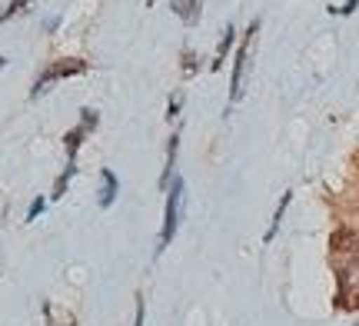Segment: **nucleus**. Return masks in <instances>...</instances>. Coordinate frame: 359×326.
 Listing matches in <instances>:
<instances>
[{"label":"nucleus","mask_w":359,"mask_h":326,"mask_svg":"<svg viewBox=\"0 0 359 326\" xmlns=\"http://www.w3.org/2000/svg\"><path fill=\"white\" fill-rule=\"evenodd\" d=\"M233 37H236V34H233V27H226V30H223V40H219V50H217V57H213V70H219V64H223V57H226V50H230L233 47Z\"/></svg>","instance_id":"0eeeda50"},{"label":"nucleus","mask_w":359,"mask_h":326,"mask_svg":"<svg viewBox=\"0 0 359 326\" xmlns=\"http://www.w3.org/2000/svg\"><path fill=\"white\" fill-rule=\"evenodd\" d=\"M143 316H147V306H143V297H137V320H133V326H143Z\"/></svg>","instance_id":"9b49d317"},{"label":"nucleus","mask_w":359,"mask_h":326,"mask_svg":"<svg viewBox=\"0 0 359 326\" xmlns=\"http://www.w3.org/2000/svg\"><path fill=\"white\" fill-rule=\"evenodd\" d=\"M4 64H7V60H4V57H0V70H4Z\"/></svg>","instance_id":"ddd939ff"},{"label":"nucleus","mask_w":359,"mask_h":326,"mask_svg":"<svg viewBox=\"0 0 359 326\" xmlns=\"http://www.w3.org/2000/svg\"><path fill=\"white\" fill-rule=\"evenodd\" d=\"M100 180H103V190H100V207H114L116 200V190H120V180H116L114 170H100Z\"/></svg>","instance_id":"20e7f679"},{"label":"nucleus","mask_w":359,"mask_h":326,"mask_svg":"<svg viewBox=\"0 0 359 326\" xmlns=\"http://www.w3.org/2000/svg\"><path fill=\"white\" fill-rule=\"evenodd\" d=\"M333 250L336 253H359V236L356 233H349V230H339V233L333 236Z\"/></svg>","instance_id":"423d86ee"},{"label":"nucleus","mask_w":359,"mask_h":326,"mask_svg":"<svg viewBox=\"0 0 359 326\" xmlns=\"http://www.w3.org/2000/svg\"><path fill=\"white\" fill-rule=\"evenodd\" d=\"M43 203H47L43 196H37V200L30 203V210H27V223H34V220H37V217H40V213H43Z\"/></svg>","instance_id":"9d476101"},{"label":"nucleus","mask_w":359,"mask_h":326,"mask_svg":"<svg viewBox=\"0 0 359 326\" xmlns=\"http://www.w3.org/2000/svg\"><path fill=\"white\" fill-rule=\"evenodd\" d=\"M180 213H183V180H173L167 193V213H163V233H160V250L170 247V240L177 236V226H180ZM156 250V253H160Z\"/></svg>","instance_id":"f257e3e1"},{"label":"nucleus","mask_w":359,"mask_h":326,"mask_svg":"<svg viewBox=\"0 0 359 326\" xmlns=\"http://www.w3.org/2000/svg\"><path fill=\"white\" fill-rule=\"evenodd\" d=\"M359 7V0H346L343 7H333V13H353Z\"/></svg>","instance_id":"f8f14e48"},{"label":"nucleus","mask_w":359,"mask_h":326,"mask_svg":"<svg viewBox=\"0 0 359 326\" xmlns=\"http://www.w3.org/2000/svg\"><path fill=\"white\" fill-rule=\"evenodd\" d=\"M30 4H34V0H13V4H7V7L0 11V24H4V20H11L13 13H20L24 7H30Z\"/></svg>","instance_id":"1a4fd4ad"},{"label":"nucleus","mask_w":359,"mask_h":326,"mask_svg":"<svg viewBox=\"0 0 359 326\" xmlns=\"http://www.w3.org/2000/svg\"><path fill=\"white\" fill-rule=\"evenodd\" d=\"M74 173H77V163L70 160V163H67V170L60 173V180H57V186H53V200H60V196H64L67 183H70V177H74Z\"/></svg>","instance_id":"6e6552de"},{"label":"nucleus","mask_w":359,"mask_h":326,"mask_svg":"<svg viewBox=\"0 0 359 326\" xmlns=\"http://www.w3.org/2000/svg\"><path fill=\"white\" fill-rule=\"evenodd\" d=\"M200 7H203V0H173V13L183 24H196L200 20Z\"/></svg>","instance_id":"39448f33"},{"label":"nucleus","mask_w":359,"mask_h":326,"mask_svg":"<svg viewBox=\"0 0 359 326\" xmlns=\"http://www.w3.org/2000/svg\"><path fill=\"white\" fill-rule=\"evenodd\" d=\"M87 70V64L83 60H57V64L43 74V77L34 83V97H40V93L47 90L50 83H57V80H64V77H74V74H83Z\"/></svg>","instance_id":"7ed1b4c3"},{"label":"nucleus","mask_w":359,"mask_h":326,"mask_svg":"<svg viewBox=\"0 0 359 326\" xmlns=\"http://www.w3.org/2000/svg\"><path fill=\"white\" fill-rule=\"evenodd\" d=\"M259 30V24H250L246 30L243 43H240V50H236V60H233V80H230V100L236 104L240 100V93H243V70H246V53H250V43H253V34Z\"/></svg>","instance_id":"f03ea898"}]
</instances>
